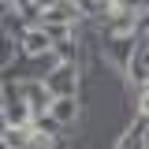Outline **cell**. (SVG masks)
<instances>
[{
    "label": "cell",
    "instance_id": "6da1fadb",
    "mask_svg": "<svg viewBox=\"0 0 149 149\" xmlns=\"http://www.w3.org/2000/svg\"><path fill=\"white\" fill-rule=\"evenodd\" d=\"M15 90L22 93V101L34 108V116H45V112L52 108V101H56V93L49 90V82H45V78H22Z\"/></svg>",
    "mask_w": 149,
    "mask_h": 149
},
{
    "label": "cell",
    "instance_id": "7a4b0ae2",
    "mask_svg": "<svg viewBox=\"0 0 149 149\" xmlns=\"http://www.w3.org/2000/svg\"><path fill=\"white\" fill-rule=\"evenodd\" d=\"M30 119H34V108L22 101V93L11 90V82L4 86V123L8 127H30Z\"/></svg>",
    "mask_w": 149,
    "mask_h": 149
},
{
    "label": "cell",
    "instance_id": "3957f363",
    "mask_svg": "<svg viewBox=\"0 0 149 149\" xmlns=\"http://www.w3.org/2000/svg\"><path fill=\"white\" fill-rule=\"evenodd\" d=\"M52 49H56V41H52V34H49L45 26H30V30L22 34V52H26V56H34V60L49 56Z\"/></svg>",
    "mask_w": 149,
    "mask_h": 149
},
{
    "label": "cell",
    "instance_id": "277c9868",
    "mask_svg": "<svg viewBox=\"0 0 149 149\" xmlns=\"http://www.w3.org/2000/svg\"><path fill=\"white\" fill-rule=\"evenodd\" d=\"M41 8H45V22H60V26H67V22H74V19L82 15L78 0H49Z\"/></svg>",
    "mask_w": 149,
    "mask_h": 149
},
{
    "label": "cell",
    "instance_id": "5b68a950",
    "mask_svg": "<svg viewBox=\"0 0 149 149\" xmlns=\"http://www.w3.org/2000/svg\"><path fill=\"white\" fill-rule=\"evenodd\" d=\"M45 82H49V90H52L56 97H71L74 93V67L71 63H60V67H52V74H49Z\"/></svg>",
    "mask_w": 149,
    "mask_h": 149
},
{
    "label": "cell",
    "instance_id": "8992f818",
    "mask_svg": "<svg viewBox=\"0 0 149 149\" xmlns=\"http://www.w3.org/2000/svg\"><path fill=\"white\" fill-rule=\"evenodd\" d=\"M49 116H52L60 127L74 123V116H78V101H74V93H71V97H56V101H52V108H49Z\"/></svg>",
    "mask_w": 149,
    "mask_h": 149
},
{
    "label": "cell",
    "instance_id": "52a82bcc",
    "mask_svg": "<svg viewBox=\"0 0 149 149\" xmlns=\"http://www.w3.org/2000/svg\"><path fill=\"white\" fill-rule=\"evenodd\" d=\"M30 142H45L37 127H4V149H15V146H30Z\"/></svg>",
    "mask_w": 149,
    "mask_h": 149
},
{
    "label": "cell",
    "instance_id": "ba28073f",
    "mask_svg": "<svg viewBox=\"0 0 149 149\" xmlns=\"http://www.w3.org/2000/svg\"><path fill=\"white\" fill-rule=\"evenodd\" d=\"M138 112H142V116H149V90L142 93V101H138Z\"/></svg>",
    "mask_w": 149,
    "mask_h": 149
},
{
    "label": "cell",
    "instance_id": "9c48e42d",
    "mask_svg": "<svg viewBox=\"0 0 149 149\" xmlns=\"http://www.w3.org/2000/svg\"><path fill=\"white\" fill-rule=\"evenodd\" d=\"M15 149H41V142H30V146H15Z\"/></svg>",
    "mask_w": 149,
    "mask_h": 149
}]
</instances>
